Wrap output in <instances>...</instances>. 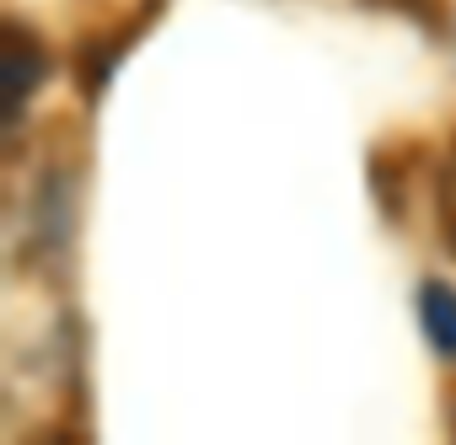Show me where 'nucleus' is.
Listing matches in <instances>:
<instances>
[{"label": "nucleus", "instance_id": "obj_1", "mask_svg": "<svg viewBox=\"0 0 456 445\" xmlns=\"http://www.w3.org/2000/svg\"><path fill=\"white\" fill-rule=\"evenodd\" d=\"M419 306H424V333H429V344H435L440 354H456V290L424 285Z\"/></svg>", "mask_w": 456, "mask_h": 445}, {"label": "nucleus", "instance_id": "obj_2", "mask_svg": "<svg viewBox=\"0 0 456 445\" xmlns=\"http://www.w3.org/2000/svg\"><path fill=\"white\" fill-rule=\"evenodd\" d=\"M435 220H440V237H445V247L456 253V145L445 150V161H440V177H435Z\"/></svg>", "mask_w": 456, "mask_h": 445}]
</instances>
